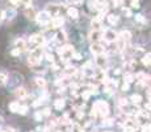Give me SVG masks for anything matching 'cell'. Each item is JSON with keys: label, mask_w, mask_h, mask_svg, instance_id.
Masks as SVG:
<instances>
[{"label": "cell", "mask_w": 151, "mask_h": 132, "mask_svg": "<svg viewBox=\"0 0 151 132\" xmlns=\"http://www.w3.org/2000/svg\"><path fill=\"white\" fill-rule=\"evenodd\" d=\"M99 114L100 116H106L109 114V106L104 101H97L92 107V115Z\"/></svg>", "instance_id": "cell-1"}, {"label": "cell", "mask_w": 151, "mask_h": 132, "mask_svg": "<svg viewBox=\"0 0 151 132\" xmlns=\"http://www.w3.org/2000/svg\"><path fill=\"white\" fill-rule=\"evenodd\" d=\"M117 38H118V35L114 31H112V29H108L104 33V40L106 42H114V41H117Z\"/></svg>", "instance_id": "cell-2"}, {"label": "cell", "mask_w": 151, "mask_h": 132, "mask_svg": "<svg viewBox=\"0 0 151 132\" xmlns=\"http://www.w3.org/2000/svg\"><path fill=\"white\" fill-rule=\"evenodd\" d=\"M37 21L40 24H42V25H47L49 24V20H50V15L47 13L46 11L43 12H40V13H37Z\"/></svg>", "instance_id": "cell-3"}, {"label": "cell", "mask_w": 151, "mask_h": 132, "mask_svg": "<svg viewBox=\"0 0 151 132\" xmlns=\"http://www.w3.org/2000/svg\"><path fill=\"white\" fill-rule=\"evenodd\" d=\"M59 7L57 6V4H49L47 8H46V12H47L50 16H58V13H59Z\"/></svg>", "instance_id": "cell-4"}, {"label": "cell", "mask_w": 151, "mask_h": 132, "mask_svg": "<svg viewBox=\"0 0 151 132\" xmlns=\"http://www.w3.org/2000/svg\"><path fill=\"white\" fill-rule=\"evenodd\" d=\"M91 52L93 53V54H96V56H99V54H103V52H104V48L101 45H100L99 42H93L91 45Z\"/></svg>", "instance_id": "cell-5"}, {"label": "cell", "mask_w": 151, "mask_h": 132, "mask_svg": "<svg viewBox=\"0 0 151 132\" xmlns=\"http://www.w3.org/2000/svg\"><path fill=\"white\" fill-rule=\"evenodd\" d=\"M63 23H65V20H63L62 17L55 16V17L51 19V28H59V26L63 25Z\"/></svg>", "instance_id": "cell-6"}, {"label": "cell", "mask_w": 151, "mask_h": 132, "mask_svg": "<svg viewBox=\"0 0 151 132\" xmlns=\"http://www.w3.org/2000/svg\"><path fill=\"white\" fill-rule=\"evenodd\" d=\"M25 16L28 19H30V20H34V19L37 17V13H36L34 9L32 8V7H28V8L25 9Z\"/></svg>", "instance_id": "cell-7"}, {"label": "cell", "mask_w": 151, "mask_h": 132, "mask_svg": "<svg viewBox=\"0 0 151 132\" xmlns=\"http://www.w3.org/2000/svg\"><path fill=\"white\" fill-rule=\"evenodd\" d=\"M67 15L71 19H78L79 17V11L76 8H74V7H70V8H67Z\"/></svg>", "instance_id": "cell-8"}, {"label": "cell", "mask_w": 151, "mask_h": 132, "mask_svg": "<svg viewBox=\"0 0 151 132\" xmlns=\"http://www.w3.org/2000/svg\"><path fill=\"white\" fill-rule=\"evenodd\" d=\"M14 45H16V48L17 49H20L21 52L26 49V42L23 40V38H17V40L14 41Z\"/></svg>", "instance_id": "cell-9"}, {"label": "cell", "mask_w": 151, "mask_h": 132, "mask_svg": "<svg viewBox=\"0 0 151 132\" xmlns=\"http://www.w3.org/2000/svg\"><path fill=\"white\" fill-rule=\"evenodd\" d=\"M130 37H131V33L129 31H122L120 33V40H122L124 42H128V41H130Z\"/></svg>", "instance_id": "cell-10"}, {"label": "cell", "mask_w": 151, "mask_h": 132, "mask_svg": "<svg viewBox=\"0 0 151 132\" xmlns=\"http://www.w3.org/2000/svg\"><path fill=\"white\" fill-rule=\"evenodd\" d=\"M96 63H97V66H99V67H104V66H105V63H106L105 56H101V54L97 56V57H96Z\"/></svg>", "instance_id": "cell-11"}, {"label": "cell", "mask_w": 151, "mask_h": 132, "mask_svg": "<svg viewBox=\"0 0 151 132\" xmlns=\"http://www.w3.org/2000/svg\"><path fill=\"white\" fill-rule=\"evenodd\" d=\"M99 6H100V1H97V0H91V1H88V8L92 9V11H97V9H99Z\"/></svg>", "instance_id": "cell-12"}, {"label": "cell", "mask_w": 151, "mask_h": 132, "mask_svg": "<svg viewBox=\"0 0 151 132\" xmlns=\"http://www.w3.org/2000/svg\"><path fill=\"white\" fill-rule=\"evenodd\" d=\"M100 38H103V37H101V32H100V31H93V32L91 33V40H92V41L97 42Z\"/></svg>", "instance_id": "cell-13"}, {"label": "cell", "mask_w": 151, "mask_h": 132, "mask_svg": "<svg viewBox=\"0 0 151 132\" xmlns=\"http://www.w3.org/2000/svg\"><path fill=\"white\" fill-rule=\"evenodd\" d=\"M8 81V74L4 72H0V86H4Z\"/></svg>", "instance_id": "cell-14"}, {"label": "cell", "mask_w": 151, "mask_h": 132, "mask_svg": "<svg viewBox=\"0 0 151 132\" xmlns=\"http://www.w3.org/2000/svg\"><path fill=\"white\" fill-rule=\"evenodd\" d=\"M32 57H34V58H38L40 60L41 56H42V50H41V48H37V49H33L32 50Z\"/></svg>", "instance_id": "cell-15"}, {"label": "cell", "mask_w": 151, "mask_h": 132, "mask_svg": "<svg viewBox=\"0 0 151 132\" xmlns=\"http://www.w3.org/2000/svg\"><path fill=\"white\" fill-rule=\"evenodd\" d=\"M19 108H20V102H12V103L9 104V110H11L12 112H17Z\"/></svg>", "instance_id": "cell-16"}, {"label": "cell", "mask_w": 151, "mask_h": 132, "mask_svg": "<svg viewBox=\"0 0 151 132\" xmlns=\"http://www.w3.org/2000/svg\"><path fill=\"white\" fill-rule=\"evenodd\" d=\"M26 94H28V92H26V90L24 89V87H19V89L16 90V95H17L19 98H25Z\"/></svg>", "instance_id": "cell-17"}, {"label": "cell", "mask_w": 151, "mask_h": 132, "mask_svg": "<svg viewBox=\"0 0 151 132\" xmlns=\"http://www.w3.org/2000/svg\"><path fill=\"white\" fill-rule=\"evenodd\" d=\"M65 101H63V99H57V101H55V103H54V107L57 110H62L63 107H65Z\"/></svg>", "instance_id": "cell-18"}, {"label": "cell", "mask_w": 151, "mask_h": 132, "mask_svg": "<svg viewBox=\"0 0 151 132\" xmlns=\"http://www.w3.org/2000/svg\"><path fill=\"white\" fill-rule=\"evenodd\" d=\"M91 25H92V29H93V31H97V29L101 26V21L97 20V19H93L92 23H91Z\"/></svg>", "instance_id": "cell-19"}, {"label": "cell", "mask_w": 151, "mask_h": 132, "mask_svg": "<svg viewBox=\"0 0 151 132\" xmlns=\"http://www.w3.org/2000/svg\"><path fill=\"white\" fill-rule=\"evenodd\" d=\"M118 20H120V19H118V16H116V15H109L108 16V21L112 24V25H113V24H117Z\"/></svg>", "instance_id": "cell-20"}, {"label": "cell", "mask_w": 151, "mask_h": 132, "mask_svg": "<svg viewBox=\"0 0 151 132\" xmlns=\"http://www.w3.org/2000/svg\"><path fill=\"white\" fill-rule=\"evenodd\" d=\"M130 99L133 101V103H135V104H138V103H141V102H142V97H141V95H138V94L131 95Z\"/></svg>", "instance_id": "cell-21"}, {"label": "cell", "mask_w": 151, "mask_h": 132, "mask_svg": "<svg viewBox=\"0 0 151 132\" xmlns=\"http://www.w3.org/2000/svg\"><path fill=\"white\" fill-rule=\"evenodd\" d=\"M66 38H67V37H66L65 32H58V33H57V40L59 41V42H65Z\"/></svg>", "instance_id": "cell-22"}, {"label": "cell", "mask_w": 151, "mask_h": 132, "mask_svg": "<svg viewBox=\"0 0 151 132\" xmlns=\"http://www.w3.org/2000/svg\"><path fill=\"white\" fill-rule=\"evenodd\" d=\"M142 63H143V65H146V66H148L151 63V54H150V53H148V54H146L145 57L142 58Z\"/></svg>", "instance_id": "cell-23"}, {"label": "cell", "mask_w": 151, "mask_h": 132, "mask_svg": "<svg viewBox=\"0 0 151 132\" xmlns=\"http://www.w3.org/2000/svg\"><path fill=\"white\" fill-rule=\"evenodd\" d=\"M28 62H29V65H32V66H36V65H38L40 63V60L38 58H34V57H29V60H28Z\"/></svg>", "instance_id": "cell-24"}, {"label": "cell", "mask_w": 151, "mask_h": 132, "mask_svg": "<svg viewBox=\"0 0 151 132\" xmlns=\"http://www.w3.org/2000/svg\"><path fill=\"white\" fill-rule=\"evenodd\" d=\"M36 83H37L40 87H45L46 86V81L43 79V78H37V79H36Z\"/></svg>", "instance_id": "cell-25"}, {"label": "cell", "mask_w": 151, "mask_h": 132, "mask_svg": "<svg viewBox=\"0 0 151 132\" xmlns=\"http://www.w3.org/2000/svg\"><path fill=\"white\" fill-rule=\"evenodd\" d=\"M75 73V67H66V70H65V74L66 75H72Z\"/></svg>", "instance_id": "cell-26"}, {"label": "cell", "mask_w": 151, "mask_h": 132, "mask_svg": "<svg viewBox=\"0 0 151 132\" xmlns=\"http://www.w3.org/2000/svg\"><path fill=\"white\" fill-rule=\"evenodd\" d=\"M72 131L74 132H84V129L80 126H78V124H74V126H72Z\"/></svg>", "instance_id": "cell-27"}, {"label": "cell", "mask_w": 151, "mask_h": 132, "mask_svg": "<svg viewBox=\"0 0 151 132\" xmlns=\"http://www.w3.org/2000/svg\"><path fill=\"white\" fill-rule=\"evenodd\" d=\"M122 11H124V13L126 15V17H131V16H133V12H131V9H129V8H124Z\"/></svg>", "instance_id": "cell-28"}, {"label": "cell", "mask_w": 151, "mask_h": 132, "mask_svg": "<svg viewBox=\"0 0 151 132\" xmlns=\"http://www.w3.org/2000/svg\"><path fill=\"white\" fill-rule=\"evenodd\" d=\"M26 111H28V107H26V106H20V108H19V114H26Z\"/></svg>", "instance_id": "cell-29"}, {"label": "cell", "mask_w": 151, "mask_h": 132, "mask_svg": "<svg viewBox=\"0 0 151 132\" xmlns=\"http://www.w3.org/2000/svg\"><path fill=\"white\" fill-rule=\"evenodd\" d=\"M131 8H139V0H131Z\"/></svg>", "instance_id": "cell-30"}, {"label": "cell", "mask_w": 151, "mask_h": 132, "mask_svg": "<svg viewBox=\"0 0 151 132\" xmlns=\"http://www.w3.org/2000/svg\"><path fill=\"white\" fill-rule=\"evenodd\" d=\"M124 132H134V127L125 124V127H124Z\"/></svg>", "instance_id": "cell-31"}, {"label": "cell", "mask_w": 151, "mask_h": 132, "mask_svg": "<svg viewBox=\"0 0 151 132\" xmlns=\"http://www.w3.org/2000/svg\"><path fill=\"white\" fill-rule=\"evenodd\" d=\"M124 78H125L126 83H130L131 81H133V75H131V74H125V75H124Z\"/></svg>", "instance_id": "cell-32"}, {"label": "cell", "mask_w": 151, "mask_h": 132, "mask_svg": "<svg viewBox=\"0 0 151 132\" xmlns=\"http://www.w3.org/2000/svg\"><path fill=\"white\" fill-rule=\"evenodd\" d=\"M135 20H137V21H139V23H146L145 17H143L142 15H135Z\"/></svg>", "instance_id": "cell-33"}, {"label": "cell", "mask_w": 151, "mask_h": 132, "mask_svg": "<svg viewBox=\"0 0 151 132\" xmlns=\"http://www.w3.org/2000/svg\"><path fill=\"white\" fill-rule=\"evenodd\" d=\"M142 132H151V124H146L142 127Z\"/></svg>", "instance_id": "cell-34"}, {"label": "cell", "mask_w": 151, "mask_h": 132, "mask_svg": "<svg viewBox=\"0 0 151 132\" xmlns=\"http://www.w3.org/2000/svg\"><path fill=\"white\" fill-rule=\"evenodd\" d=\"M8 1H11L12 4H13L14 7H19L21 4V0H8Z\"/></svg>", "instance_id": "cell-35"}, {"label": "cell", "mask_w": 151, "mask_h": 132, "mask_svg": "<svg viewBox=\"0 0 151 132\" xmlns=\"http://www.w3.org/2000/svg\"><path fill=\"white\" fill-rule=\"evenodd\" d=\"M20 53H21V50H20V49L16 48V49L13 50V52H12V56H20Z\"/></svg>", "instance_id": "cell-36"}, {"label": "cell", "mask_w": 151, "mask_h": 132, "mask_svg": "<svg viewBox=\"0 0 151 132\" xmlns=\"http://www.w3.org/2000/svg\"><path fill=\"white\" fill-rule=\"evenodd\" d=\"M21 3H24L28 7H32V0H21Z\"/></svg>", "instance_id": "cell-37"}, {"label": "cell", "mask_w": 151, "mask_h": 132, "mask_svg": "<svg viewBox=\"0 0 151 132\" xmlns=\"http://www.w3.org/2000/svg\"><path fill=\"white\" fill-rule=\"evenodd\" d=\"M5 17H7L5 11H1V12H0V23H1V20H3V19H5Z\"/></svg>", "instance_id": "cell-38"}, {"label": "cell", "mask_w": 151, "mask_h": 132, "mask_svg": "<svg viewBox=\"0 0 151 132\" xmlns=\"http://www.w3.org/2000/svg\"><path fill=\"white\" fill-rule=\"evenodd\" d=\"M72 4H80V3H83V0H70Z\"/></svg>", "instance_id": "cell-39"}, {"label": "cell", "mask_w": 151, "mask_h": 132, "mask_svg": "<svg viewBox=\"0 0 151 132\" xmlns=\"http://www.w3.org/2000/svg\"><path fill=\"white\" fill-rule=\"evenodd\" d=\"M43 115H45V116H49V115H50V110L45 108V110H43Z\"/></svg>", "instance_id": "cell-40"}, {"label": "cell", "mask_w": 151, "mask_h": 132, "mask_svg": "<svg viewBox=\"0 0 151 132\" xmlns=\"http://www.w3.org/2000/svg\"><path fill=\"white\" fill-rule=\"evenodd\" d=\"M74 60H82V56L79 53H76V54H74Z\"/></svg>", "instance_id": "cell-41"}, {"label": "cell", "mask_w": 151, "mask_h": 132, "mask_svg": "<svg viewBox=\"0 0 151 132\" xmlns=\"http://www.w3.org/2000/svg\"><path fill=\"white\" fill-rule=\"evenodd\" d=\"M122 90H124V91H128V90H129V83H125V85H124V86H122Z\"/></svg>", "instance_id": "cell-42"}, {"label": "cell", "mask_w": 151, "mask_h": 132, "mask_svg": "<svg viewBox=\"0 0 151 132\" xmlns=\"http://www.w3.org/2000/svg\"><path fill=\"white\" fill-rule=\"evenodd\" d=\"M126 103H128V102H126V99H124V98H122V99H120V104H122V106L125 104V106H126Z\"/></svg>", "instance_id": "cell-43"}, {"label": "cell", "mask_w": 151, "mask_h": 132, "mask_svg": "<svg viewBox=\"0 0 151 132\" xmlns=\"http://www.w3.org/2000/svg\"><path fill=\"white\" fill-rule=\"evenodd\" d=\"M46 58H47L49 61H51V62H53V56L51 54H46Z\"/></svg>", "instance_id": "cell-44"}, {"label": "cell", "mask_w": 151, "mask_h": 132, "mask_svg": "<svg viewBox=\"0 0 151 132\" xmlns=\"http://www.w3.org/2000/svg\"><path fill=\"white\" fill-rule=\"evenodd\" d=\"M41 118H42V115H41V114H36V119H38V120H40Z\"/></svg>", "instance_id": "cell-45"}]
</instances>
